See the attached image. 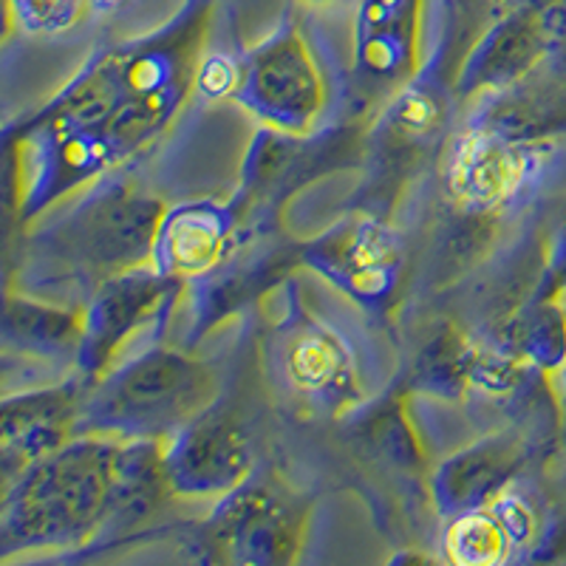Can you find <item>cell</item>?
I'll return each mask as SVG.
<instances>
[{
  "mask_svg": "<svg viewBox=\"0 0 566 566\" xmlns=\"http://www.w3.org/2000/svg\"><path fill=\"white\" fill-rule=\"evenodd\" d=\"M507 533L499 522H490L484 515H468L457 522L448 533V553L459 564H495L504 558Z\"/></svg>",
  "mask_w": 566,
  "mask_h": 566,
  "instance_id": "3",
  "label": "cell"
},
{
  "mask_svg": "<svg viewBox=\"0 0 566 566\" xmlns=\"http://www.w3.org/2000/svg\"><path fill=\"white\" fill-rule=\"evenodd\" d=\"M495 518H499V524L504 527L507 538L515 541V544L527 541L535 530L533 510H530V504L524 502V499H518V495H504L502 502L495 504Z\"/></svg>",
  "mask_w": 566,
  "mask_h": 566,
  "instance_id": "6",
  "label": "cell"
},
{
  "mask_svg": "<svg viewBox=\"0 0 566 566\" xmlns=\"http://www.w3.org/2000/svg\"><path fill=\"white\" fill-rule=\"evenodd\" d=\"M399 119L408 125V128L419 130V128H428L433 119V103L428 97H422V94H411V97L402 99V105H399Z\"/></svg>",
  "mask_w": 566,
  "mask_h": 566,
  "instance_id": "7",
  "label": "cell"
},
{
  "mask_svg": "<svg viewBox=\"0 0 566 566\" xmlns=\"http://www.w3.org/2000/svg\"><path fill=\"white\" fill-rule=\"evenodd\" d=\"M524 156L493 134H468L453 150L451 185L470 205H502L522 185Z\"/></svg>",
  "mask_w": 566,
  "mask_h": 566,
  "instance_id": "1",
  "label": "cell"
},
{
  "mask_svg": "<svg viewBox=\"0 0 566 566\" xmlns=\"http://www.w3.org/2000/svg\"><path fill=\"white\" fill-rule=\"evenodd\" d=\"M219 224L205 212H185L170 224L165 235V252L170 264L181 272H199L219 252Z\"/></svg>",
  "mask_w": 566,
  "mask_h": 566,
  "instance_id": "2",
  "label": "cell"
},
{
  "mask_svg": "<svg viewBox=\"0 0 566 566\" xmlns=\"http://www.w3.org/2000/svg\"><path fill=\"white\" fill-rule=\"evenodd\" d=\"M292 380L301 388H321L326 386L332 377L340 368V354L328 340H321V337H310L303 340L301 346L292 354Z\"/></svg>",
  "mask_w": 566,
  "mask_h": 566,
  "instance_id": "4",
  "label": "cell"
},
{
  "mask_svg": "<svg viewBox=\"0 0 566 566\" xmlns=\"http://www.w3.org/2000/svg\"><path fill=\"white\" fill-rule=\"evenodd\" d=\"M18 20L32 32H57L83 18L91 0H9Z\"/></svg>",
  "mask_w": 566,
  "mask_h": 566,
  "instance_id": "5",
  "label": "cell"
},
{
  "mask_svg": "<svg viewBox=\"0 0 566 566\" xmlns=\"http://www.w3.org/2000/svg\"><path fill=\"white\" fill-rule=\"evenodd\" d=\"M232 65L227 63L224 57H212L210 63H207L205 74H201V85H205L210 94H224L227 88L232 85Z\"/></svg>",
  "mask_w": 566,
  "mask_h": 566,
  "instance_id": "8",
  "label": "cell"
}]
</instances>
